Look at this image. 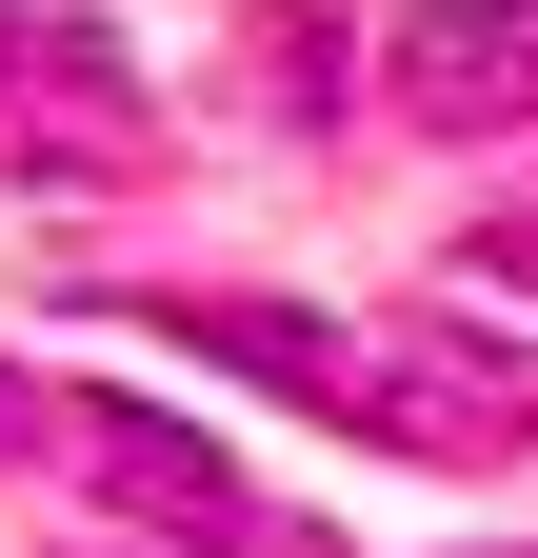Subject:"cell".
Wrapping results in <instances>:
<instances>
[{"label":"cell","mask_w":538,"mask_h":558,"mask_svg":"<svg viewBox=\"0 0 538 558\" xmlns=\"http://www.w3.org/2000/svg\"><path fill=\"white\" fill-rule=\"evenodd\" d=\"M60 418H81V459H100L140 519H199V538L240 519V459H220V439H180V418H140V399H60Z\"/></svg>","instance_id":"cell-4"},{"label":"cell","mask_w":538,"mask_h":558,"mask_svg":"<svg viewBox=\"0 0 538 558\" xmlns=\"http://www.w3.org/2000/svg\"><path fill=\"white\" fill-rule=\"evenodd\" d=\"M140 60H120V40H0V160H140Z\"/></svg>","instance_id":"cell-3"},{"label":"cell","mask_w":538,"mask_h":558,"mask_svg":"<svg viewBox=\"0 0 538 558\" xmlns=\"http://www.w3.org/2000/svg\"><path fill=\"white\" fill-rule=\"evenodd\" d=\"M40 418H60V399H40V379H21V360H0V439H40Z\"/></svg>","instance_id":"cell-5"},{"label":"cell","mask_w":538,"mask_h":558,"mask_svg":"<svg viewBox=\"0 0 538 558\" xmlns=\"http://www.w3.org/2000/svg\"><path fill=\"white\" fill-rule=\"evenodd\" d=\"M379 100L419 140H538V0H419L379 40Z\"/></svg>","instance_id":"cell-2"},{"label":"cell","mask_w":538,"mask_h":558,"mask_svg":"<svg viewBox=\"0 0 538 558\" xmlns=\"http://www.w3.org/2000/svg\"><path fill=\"white\" fill-rule=\"evenodd\" d=\"M140 319L199 339V360H240V379H280V399H319L379 459H458V478L538 459V360H499L458 319H299V300H140Z\"/></svg>","instance_id":"cell-1"}]
</instances>
